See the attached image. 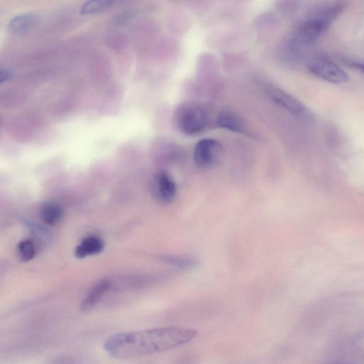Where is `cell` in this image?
<instances>
[{"label": "cell", "mask_w": 364, "mask_h": 364, "mask_svg": "<svg viewBox=\"0 0 364 364\" xmlns=\"http://www.w3.org/2000/svg\"><path fill=\"white\" fill-rule=\"evenodd\" d=\"M18 257L23 262L32 259L36 255L35 245L29 240H23L17 246Z\"/></svg>", "instance_id": "obj_14"}, {"label": "cell", "mask_w": 364, "mask_h": 364, "mask_svg": "<svg viewBox=\"0 0 364 364\" xmlns=\"http://www.w3.org/2000/svg\"><path fill=\"white\" fill-rule=\"evenodd\" d=\"M102 241L98 237L90 236L85 238L75 249V255L78 258L100 253L103 249Z\"/></svg>", "instance_id": "obj_11"}, {"label": "cell", "mask_w": 364, "mask_h": 364, "mask_svg": "<svg viewBox=\"0 0 364 364\" xmlns=\"http://www.w3.org/2000/svg\"><path fill=\"white\" fill-rule=\"evenodd\" d=\"M53 364H74V363L70 359H68V358H63L58 359Z\"/></svg>", "instance_id": "obj_19"}, {"label": "cell", "mask_w": 364, "mask_h": 364, "mask_svg": "<svg viewBox=\"0 0 364 364\" xmlns=\"http://www.w3.org/2000/svg\"><path fill=\"white\" fill-rule=\"evenodd\" d=\"M151 190L156 198L163 203L172 202L177 192L174 180L165 171H159L154 175Z\"/></svg>", "instance_id": "obj_7"}, {"label": "cell", "mask_w": 364, "mask_h": 364, "mask_svg": "<svg viewBox=\"0 0 364 364\" xmlns=\"http://www.w3.org/2000/svg\"><path fill=\"white\" fill-rule=\"evenodd\" d=\"M165 259H166L168 263L185 268L190 267L193 264L191 259L181 257H168Z\"/></svg>", "instance_id": "obj_16"}, {"label": "cell", "mask_w": 364, "mask_h": 364, "mask_svg": "<svg viewBox=\"0 0 364 364\" xmlns=\"http://www.w3.org/2000/svg\"><path fill=\"white\" fill-rule=\"evenodd\" d=\"M344 6L343 2L338 1L318 9L299 26L289 42L300 49L314 43L340 15Z\"/></svg>", "instance_id": "obj_2"}, {"label": "cell", "mask_w": 364, "mask_h": 364, "mask_svg": "<svg viewBox=\"0 0 364 364\" xmlns=\"http://www.w3.org/2000/svg\"><path fill=\"white\" fill-rule=\"evenodd\" d=\"M117 3L110 0H90L82 4L80 11L82 15L98 14L112 9Z\"/></svg>", "instance_id": "obj_12"}, {"label": "cell", "mask_w": 364, "mask_h": 364, "mask_svg": "<svg viewBox=\"0 0 364 364\" xmlns=\"http://www.w3.org/2000/svg\"><path fill=\"white\" fill-rule=\"evenodd\" d=\"M308 69L316 77L333 84H343L348 80L347 73L331 60L319 57L311 60Z\"/></svg>", "instance_id": "obj_4"}, {"label": "cell", "mask_w": 364, "mask_h": 364, "mask_svg": "<svg viewBox=\"0 0 364 364\" xmlns=\"http://www.w3.org/2000/svg\"><path fill=\"white\" fill-rule=\"evenodd\" d=\"M175 121L181 132L193 135L200 132L205 127L207 114L198 105L188 103L181 105L177 109Z\"/></svg>", "instance_id": "obj_3"}, {"label": "cell", "mask_w": 364, "mask_h": 364, "mask_svg": "<svg viewBox=\"0 0 364 364\" xmlns=\"http://www.w3.org/2000/svg\"><path fill=\"white\" fill-rule=\"evenodd\" d=\"M222 146L217 140L211 138L200 140L193 151L194 161L200 168L212 166L218 159Z\"/></svg>", "instance_id": "obj_5"}, {"label": "cell", "mask_w": 364, "mask_h": 364, "mask_svg": "<svg viewBox=\"0 0 364 364\" xmlns=\"http://www.w3.org/2000/svg\"><path fill=\"white\" fill-rule=\"evenodd\" d=\"M38 18V16L32 12L16 14L9 20L8 29L14 34L24 33L36 26Z\"/></svg>", "instance_id": "obj_8"}, {"label": "cell", "mask_w": 364, "mask_h": 364, "mask_svg": "<svg viewBox=\"0 0 364 364\" xmlns=\"http://www.w3.org/2000/svg\"><path fill=\"white\" fill-rule=\"evenodd\" d=\"M134 16L132 10H125L114 16L112 18V24L120 26L128 22Z\"/></svg>", "instance_id": "obj_15"}, {"label": "cell", "mask_w": 364, "mask_h": 364, "mask_svg": "<svg viewBox=\"0 0 364 364\" xmlns=\"http://www.w3.org/2000/svg\"><path fill=\"white\" fill-rule=\"evenodd\" d=\"M111 283L107 279H102L95 284L87 294L80 304V311L87 312L92 310L109 290Z\"/></svg>", "instance_id": "obj_9"}, {"label": "cell", "mask_w": 364, "mask_h": 364, "mask_svg": "<svg viewBox=\"0 0 364 364\" xmlns=\"http://www.w3.org/2000/svg\"><path fill=\"white\" fill-rule=\"evenodd\" d=\"M348 64L350 67L364 74V61L350 60L348 61Z\"/></svg>", "instance_id": "obj_18"}, {"label": "cell", "mask_w": 364, "mask_h": 364, "mask_svg": "<svg viewBox=\"0 0 364 364\" xmlns=\"http://www.w3.org/2000/svg\"><path fill=\"white\" fill-rule=\"evenodd\" d=\"M40 215L44 223L53 225L60 219L62 209L55 203H46L41 208Z\"/></svg>", "instance_id": "obj_13"}, {"label": "cell", "mask_w": 364, "mask_h": 364, "mask_svg": "<svg viewBox=\"0 0 364 364\" xmlns=\"http://www.w3.org/2000/svg\"><path fill=\"white\" fill-rule=\"evenodd\" d=\"M267 92L277 104L291 114L305 121L311 119V114L306 107L286 92L277 87L269 88Z\"/></svg>", "instance_id": "obj_6"}, {"label": "cell", "mask_w": 364, "mask_h": 364, "mask_svg": "<svg viewBox=\"0 0 364 364\" xmlns=\"http://www.w3.org/2000/svg\"><path fill=\"white\" fill-rule=\"evenodd\" d=\"M12 72L7 68H1L0 70V83L2 84L11 79Z\"/></svg>", "instance_id": "obj_17"}, {"label": "cell", "mask_w": 364, "mask_h": 364, "mask_svg": "<svg viewBox=\"0 0 364 364\" xmlns=\"http://www.w3.org/2000/svg\"><path fill=\"white\" fill-rule=\"evenodd\" d=\"M197 335L193 328L163 327L113 334L104 342L110 356L129 359L164 352L181 347Z\"/></svg>", "instance_id": "obj_1"}, {"label": "cell", "mask_w": 364, "mask_h": 364, "mask_svg": "<svg viewBox=\"0 0 364 364\" xmlns=\"http://www.w3.org/2000/svg\"><path fill=\"white\" fill-rule=\"evenodd\" d=\"M216 124L219 127L234 132H243L245 130V124L242 118L230 111L220 113L216 119Z\"/></svg>", "instance_id": "obj_10"}]
</instances>
